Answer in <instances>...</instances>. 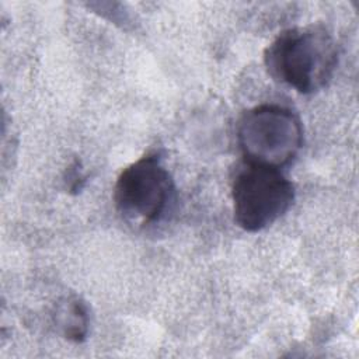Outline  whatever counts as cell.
<instances>
[{
  "instance_id": "cell-1",
  "label": "cell",
  "mask_w": 359,
  "mask_h": 359,
  "mask_svg": "<svg viewBox=\"0 0 359 359\" xmlns=\"http://www.w3.org/2000/svg\"><path fill=\"white\" fill-rule=\"evenodd\" d=\"M264 62L273 80L311 94L332 79L338 49L324 25L310 24L279 34L265 49Z\"/></svg>"
},
{
  "instance_id": "cell-2",
  "label": "cell",
  "mask_w": 359,
  "mask_h": 359,
  "mask_svg": "<svg viewBox=\"0 0 359 359\" xmlns=\"http://www.w3.org/2000/svg\"><path fill=\"white\" fill-rule=\"evenodd\" d=\"M237 142L245 163L280 170L300 151L303 126L292 109L278 104H262L241 116Z\"/></svg>"
},
{
  "instance_id": "cell-3",
  "label": "cell",
  "mask_w": 359,
  "mask_h": 359,
  "mask_svg": "<svg viewBox=\"0 0 359 359\" xmlns=\"http://www.w3.org/2000/svg\"><path fill=\"white\" fill-rule=\"evenodd\" d=\"M231 199L236 223L255 233L273 224L290 209L294 187L280 170L245 163L233 181Z\"/></svg>"
},
{
  "instance_id": "cell-4",
  "label": "cell",
  "mask_w": 359,
  "mask_h": 359,
  "mask_svg": "<svg viewBox=\"0 0 359 359\" xmlns=\"http://www.w3.org/2000/svg\"><path fill=\"white\" fill-rule=\"evenodd\" d=\"M174 182L157 153H149L119 174L114 202L121 216L132 223L150 224L165 212Z\"/></svg>"
},
{
  "instance_id": "cell-5",
  "label": "cell",
  "mask_w": 359,
  "mask_h": 359,
  "mask_svg": "<svg viewBox=\"0 0 359 359\" xmlns=\"http://www.w3.org/2000/svg\"><path fill=\"white\" fill-rule=\"evenodd\" d=\"M88 309L80 297H66L56 306L55 324L62 335L73 342H81L88 332Z\"/></svg>"
},
{
  "instance_id": "cell-6",
  "label": "cell",
  "mask_w": 359,
  "mask_h": 359,
  "mask_svg": "<svg viewBox=\"0 0 359 359\" xmlns=\"http://www.w3.org/2000/svg\"><path fill=\"white\" fill-rule=\"evenodd\" d=\"M66 184H67V188L73 192H77L79 189H81V184L84 182L83 180V175H81V170L79 168V163L74 161L69 170H67V177H66Z\"/></svg>"
}]
</instances>
